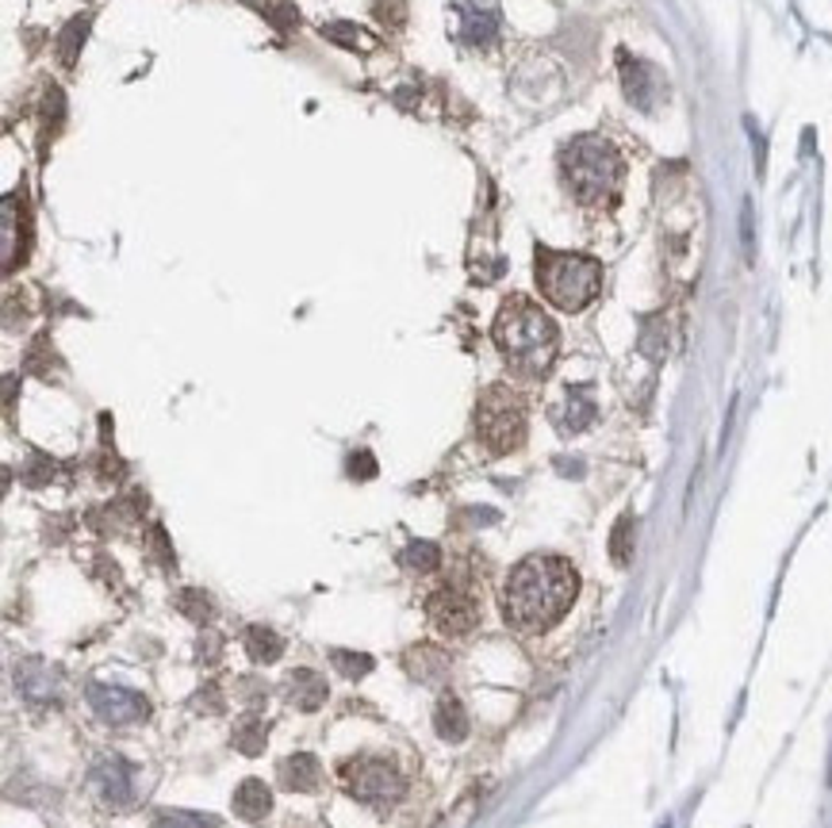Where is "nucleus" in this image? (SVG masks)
<instances>
[{"instance_id": "26", "label": "nucleus", "mask_w": 832, "mask_h": 828, "mask_svg": "<svg viewBox=\"0 0 832 828\" xmlns=\"http://www.w3.org/2000/svg\"><path fill=\"white\" fill-rule=\"evenodd\" d=\"M464 39H468L472 46H484L495 39V15H468L464 20Z\"/></svg>"}, {"instance_id": "19", "label": "nucleus", "mask_w": 832, "mask_h": 828, "mask_svg": "<svg viewBox=\"0 0 832 828\" xmlns=\"http://www.w3.org/2000/svg\"><path fill=\"white\" fill-rule=\"evenodd\" d=\"M323 39L346 46V51H372V46H377V39H372L369 31H361L357 23H346V20L323 23Z\"/></svg>"}, {"instance_id": "5", "label": "nucleus", "mask_w": 832, "mask_h": 828, "mask_svg": "<svg viewBox=\"0 0 832 828\" xmlns=\"http://www.w3.org/2000/svg\"><path fill=\"white\" fill-rule=\"evenodd\" d=\"M476 433L495 457H507L526 441V403L507 384H492L476 403Z\"/></svg>"}, {"instance_id": "11", "label": "nucleus", "mask_w": 832, "mask_h": 828, "mask_svg": "<svg viewBox=\"0 0 832 828\" xmlns=\"http://www.w3.org/2000/svg\"><path fill=\"white\" fill-rule=\"evenodd\" d=\"M319 783H323V767H319V759H315L312 752H296V756H288L281 764V786H284V790L312 794V790H319Z\"/></svg>"}, {"instance_id": "20", "label": "nucleus", "mask_w": 832, "mask_h": 828, "mask_svg": "<svg viewBox=\"0 0 832 828\" xmlns=\"http://www.w3.org/2000/svg\"><path fill=\"white\" fill-rule=\"evenodd\" d=\"M399 564H403L407 572H434L438 564H442V548H438L434 541H411V545L399 553Z\"/></svg>"}, {"instance_id": "23", "label": "nucleus", "mask_w": 832, "mask_h": 828, "mask_svg": "<svg viewBox=\"0 0 832 828\" xmlns=\"http://www.w3.org/2000/svg\"><path fill=\"white\" fill-rule=\"evenodd\" d=\"M85 35H88V15H81V20H70V28H65L62 39H59V59H62V65L77 62V51H81V43H85Z\"/></svg>"}, {"instance_id": "30", "label": "nucleus", "mask_w": 832, "mask_h": 828, "mask_svg": "<svg viewBox=\"0 0 832 828\" xmlns=\"http://www.w3.org/2000/svg\"><path fill=\"white\" fill-rule=\"evenodd\" d=\"M377 15L385 23L391 20V28H399L407 20V0H377Z\"/></svg>"}, {"instance_id": "31", "label": "nucleus", "mask_w": 832, "mask_h": 828, "mask_svg": "<svg viewBox=\"0 0 832 828\" xmlns=\"http://www.w3.org/2000/svg\"><path fill=\"white\" fill-rule=\"evenodd\" d=\"M54 475V461H46V457H35V464H31L28 472H23V480L31 483V488H43L46 480Z\"/></svg>"}, {"instance_id": "25", "label": "nucleus", "mask_w": 832, "mask_h": 828, "mask_svg": "<svg viewBox=\"0 0 832 828\" xmlns=\"http://www.w3.org/2000/svg\"><path fill=\"white\" fill-rule=\"evenodd\" d=\"M177 610H181L189 621H208L211 618V598L203 591H196V587H185V591L177 595Z\"/></svg>"}, {"instance_id": "33", "label": "nucleus", "mask_w": 832, "mask_h": 828, "mask_svg": "<svg viewBox=\"0 0 832 828\" xmlns=\"http://www.w3.org/2000/svg\"><path fill=\"white\" fill-rule=\"evenodd\" d=\"M150 537H154V548H158V560H161V564H169V560H173V553H169V545H166V533H161V526L154 530Z\"/></svg>"}, {"instance_id": "28", "label": "nucleus", "mask_w": 832, "mask_h": 828, "mask_svg": "<svg viewBox=\"0 0 832 828\" xmlns=\"http://www.w3.org/2000/svg\"><path fill=\"white\" fill-rule=\"evenodd\" d=\"M192 706L200 710V713H203V710H208V713H219V710H223V691H219L215 679H208V683H203V691L192 699Z\"/></svg>"}, {"instance_id": "2", "label": "nucleus", "mask_w": 832, "mask_h": 828, "mask_svg": "<svg viewBox=\"0 0 832 828\" xmlns=\"http://www.w3.org/2000/svg\"><path fill=\"white\" fill-rule=\"evenodd\" d=\"M492 338L499 354L518 368L522 376H545L557 360L560 349V331L534 300L510 296L503 300L499 315H495Z\"/></svg>"}, {"instance_id": "7", "label": "nucleus", "mask_w": 832, "mask_h": 828, "mask_svg": "<svg viewBox=\"0 0 832 828\" xmlns=\"http://www.w3.org/2000/svg\"><path fill=\"white\" fill-rule=\"evenodd\" d=\"M85 699H88V710H93L104 725H135V721L150 717V702L138 691L119 686V683H88Z\"/></svg>"}, {"instance_id": "24", "label": "nucleus", "mask_w": 832, "mask_h": 828, "mask_svg": "<svg viewBox=\"0 0 832 828\" xmlns=\"http://www.w3.org/2000/svg\"><path fill=\"white\" fill-rule=\"evenodd\" d=\"M610 556H614V564H630L633 556V518L625 514V518H618L614 533H610Z\"/></svg>"}, {"instance_id": "17", "label": "nucleus", "mask_w": 832, "mask_h": 828, "mask_svg": "<svg viewBox=\"0 0 832 828\" xmlns=\"http://www.w3.org/2000/svg\"><path fill=\"white\" fill-rule=\"evenodd\" d=\"M242 644H246V652L254 663H276L284 656V641L265 626H250L246 633H242Z\"/></svg>"}, {"instance_id": "8", "label": "nucleus", "mask_w": 832, "mask_h": 828, "mask_svg": "<svg viewBox=\"0 0 832 828\" xmlns=\"http://www.w3.org/2000/svg\"><path fill=\"white\" fill-rule=\"evenodd\" d=\"M426 618L434 621V629H442L445 637H461V633H472L480 621V606L476 598L468 591H461V587H442V591H434L426 598Z\"/></svg>"}, {"instance_id": "27", "label": "nucleus", "mask_w": 832, "mask_h": 828, "mask_svg": "<svg viewBox=\"0 0 832 828\" xmlns=\"http://www.w3.org/2000/svg\"><path fill=\"white\" fill-rule=\"evenodd\" d=\"M154 828H215V817L203 814H161Z\"/></svg>"}, {"instance_id": "3", "label": "nucleus", "mask_w": 832, "mask_h": 828, "mask_svg": "<svg viewBox=\"0 0 832 828\" xmlns=\"http://www.w3.org/2000/svg\"><path fill=\"white\" fill-rule=\"evenodd\" d=\"M560 174L572 196L587 208H610L622 192L625 161L614 150V143L599 135H583L560 150Z\"/></svg>"}, {"instance_id": "15", "label": "nucleus", "mask_w": 832, "mask_h": 828, "mask_svg": "<svg viewBox=\"0 0 832 828\" xmlns=\"http://www.w3.org/2000/svg\"><path fill=\"white\" fill-rule=\"evenodd\" d=\"M434 729L438 736L449 744H461L464 736H468V713H464L461 699H453V694H445V699H438L434 706Z\"/></svg>"}, {"instance_id": "14", "label": "nucleus", "mask_w": 832, "mask_h": 828, "mask_svg": "<svg viewBox=\"0 0 832 828\" xmlns=\"http://www.w3.org/2000/svg\"><path fill=\"white\" fill-rule=\"evenodd\" d=\"M268 809H273V790L261 778H242L239 790H234V814L242 821H261Z\"/></svg>"}, {"instance_id": "13", "label": "nucleus", "mask_w": 832, "mask_h": 828, "mask_svg": "<svg viewBox=\"0 0 832 828\" xmlns=\"http://www.w3.org/2000/svg\"><path fill=\"white\" fill-rule=\"evenodd\" d=\"M403 668L411 671L414 679H422V683H442L449 675V656L442 649H434V644H414V649L403 652Z\"/></svg>"}, {"instance_id": "6", "label": "nucleus", "mask_w": 832, "mask_h": 828, "mask_svg": "<svg viewBox=\"0 0 832 828\" xmlns=\"http://www.w3.org/2000/svg\"><path fill=\"white\" fill-rule=\"evenodd\" d=\"M341 783H346V790L354 794V798L369 801V806H396L407 794V778L391 764H385V759H372V756L349 759V764L341 767Z\"/></svg>"}, {"instance_id": "4", "label": "nucleus", "mask_w": 832, "mask_h": 828, "mask_svg": "<svg viewBox=\"0 0 832 828\" xmlns=\"http://www.w3.org/2000/svg\"><path fill=\"white\" fill-rule=\"evenodd\" d=\"M537 289L557 311H583L602 292V265L587 253L537 245Z\"/></svg>"}, {"instance_id": "21", "label": "nucleus", "mask_w": 832, "mask_h": 828, "mask_svg": "<svg viewBox=\"0 0 832 828\" xmlns=\"http://www.w3.org/2000/svg\"><path fill=\"white\" fill-rule=\"evenodd\" d=\"M330 663H334V671L346 679H365L372 668H377V660H372L369 652H357V649H330Z\"/></svg>"}, {"instance_id": "29", "label": "nucleus", "mask_w": 832, "mask_h": 828, "mask_svg": "<svg viewBox=\"0 0 832 828\" xmlns=\"http://www.w3.org/2000/svg\"><path fill=\"white\" fill-rule=\"evenodd\" d=\"M349 475H354V480H372V475H377V461H372L369 449H357V453L349 457Z\"/></svg>"}, {"instance_id": "1", "label": "nucleus", "mask_w": 832, "mask_h": 828, "mask_svg": "<svg viewBox=\"0 0 832 828\" xmlns=\"http://www.w3.org/2000/svg\"><path fill=\"white\" fill-rule=\"evenodd\" d=\"M579 595V576L565 556L534 553L510 568L507 584H503L499 606L507 626L518 633H545L568 614V606Z\"/></svg>"}, {"instance_id": "10", "label": "nucleus", "mask_w": 832, "mask_h": 828, "mask_svg": "<svg viewBox=\"0 0 832 828\" xmlns=\"http://www.w3.org/2000/svg\"><path fill=\"white\" fill-rule=\"evenodd\" d=\"M93 783L96 790H101V798L108 801V806L124 809L130 806V798H135V786H130V764L119 756H104L101 764L93 767Z\"/></svg>"}, {"instance_id": "12", "label": "nucleus", "mask_w": 832, "mask_h": 828, "mask_svg": "<svg viewBox=\"0 0 832 828\" xmlns=\"http://www.w3.org/2000/svg\"><path fill=\"white\" fill-rule=\"evenodd\" d=\"M284 694H288V702L296 710H304V713H315L326 702V679L323 675H315V671H307V668H299V671H292L288 675V686H284Z\"/></svg>"}, {"instance_id": "32", "label": "nucleus", "mask_w": 832, "mask_h": 828, "mask_svg": "<svg viewBox=\"0 0 832 828\" xmlns=\"http://www.w3.org/2000/svg\"><path fill=\"white\" fill-rule=\"evenodd\" d=\"M219 644H223V641H219L215 633H208V637H203V641H200V660L215 663V660H219Z\"/></svg>"}, {"instance_id": "18", "label": "nucleus", "mask_w": 832, "mask_h": 828, "mask_svg": "<svg viewBox=\"0 0 832 828\" xmlns=\"http://www.w3.org/2000/svg\"><path fill=\"white\" fill-rule=\"evenodd\" d=\"M265 741H268V721H261L257 713L242 717L231 733V744L242 752V756H261V752H265Z\"/></svg>"}, {"instance_id": "22", "label": "nucleus", "mask_w": 832, "mask_h": 828, "mask_svg": "<svg viewBox=\"0 0 832 828\" xmlns=\"http://www.w3.org/2000/svg\"><path fill=\"white\" fill-rule=\"evenodd\" d=\"M254 8L265 15V23H273L276 31L299 28V8L292 0H254Z\"/></svg>"}, {"instance_id": "9", "label": "nucleus", "mask_w": 832, "mask_h": 828, "mask_svg": "<svg viewBox=\"0 0 832 828\" xmlns=\"http://www.w3.org/2000/svg\"><path fill=\"white\" fill-rule=\"evenodd\" d=\"M622 85H625V96H630V104H633V108H641V112L656 108L660 93H664V85H660V73L652 70L649 62L630 59V54H622Z\"/></svg>"}, {"instance_id": "16", "label": "nucleus", "mask_w": 832, "mask_h": 828, "mask_svg": "<svg viewBox=\"0 0 832 828\" xmlns=\"http://www.w3.org/2000/svg\"><path fill=\"white\" fill-rule=\"evenodd\" d=\"M557 422H560V430H568V433L587 430V426L594 422V399H591V391H587V388H572V391H568V399H565V407H560Z\"/></svg>"}]
</instances>
